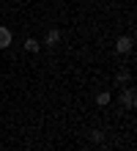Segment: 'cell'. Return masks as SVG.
Segmentation results:
<instances>
[{"mask_svg":"<svg viewBox=\"0 0 137 151\" xmlns=\"http://www.w3.org/2000/svg\"><path fill=\"white\" fill-rule=\"evenodd\" d=\"M129 80H132V74H129V72H121V74L115 77V83H118V85H129Z\"/></svg>","mask_w":137,"mask_h":151,"instance_id":"obj_6","label":"cell"},{"mask_svg":"<svg viewBox=\"0 0 137 151\" xmlns=\"http://www.w3.org/2000/svg\"><path fill=\"white\" fill-rule=\"evenodd\" d=\"M25 50H27V52H39V50H41V44L36 41V39H25Z\"/></svg>","mask_w":137,"mask_h":151,"instance_id":"obj_5","label":"cell"},{"mask_svg":"<svg viewBox=\"0 0 137 151\" xmlns=\"http://www.w3.org/2000/svg\"><path fill=\"white\" fill-rule=\"evenodd\" d=\"M58 41H60V30L49 28V30H47V36H44V44H49V47H55Z\"/></svg>","mask_w":137,"mask_h":151,"instance_id":"obj_3","label":"cell"},{"mask_svg":"<svg viewBox=\"0 0 137 151\" xmlns=\"http://www.w3.org/2000/svg\"><path fill=\"white\" fill-rule=\"evenodd\" d=\"M90 140H93V143H102V140H104V132H99V129H96L93 135H90Z\"/></svg>","mask_w":137,"mask_h":151,"instance_id":"obj_8","label":"cell"},{"mask_svg":"<svg viewBox=\"0 0 137 151\" xmlns=\"http://www.w3.org/2000/svg\"><path fill=\"white\" fill-rule=\"evenodd\" d=\"M8 44H11V30H8V28H3V25H0V50H6Z\"/></svg>","mask_w":137,"mask_h":151,"instance_id":"obj_4","label":"cell"},{"mask_svg":"<svg viewBox=\"0 0 137 151\" xmlns=\"http://www.w3.org/2000/svg\"><path fill=\"white\" fill-rule=\"evenodd\" d=\"M96 104H102V107H104V104H110V93H107V91L96 93Z\"/></svg>","mask_w":137,"mask_h":151,"instance_id":"obj_7","label":"cell"},{"mask_svg":"<svg viewBox=\"0 0 137 151\" xmlns=\"http://www.w3.org/2000/svg\"><path fill=\"white\" fill-rule=\"evenodd\" d=\"M132 36H121V39H118L115 41V52H118V55H126V52H132Z\"/></svg>","mask_w":137,"mask_h":151,"instance_id":"obj_2","label":"cell"},{"mask_svg":"<svg viewBox=\"0 0 137 151\" xmlns=\"http://www.w3.org/2000/svg\"><path fill=\"white\" fill-rule=\"evenodd\" d=\"M121 104H123L126 110H134L137 96H134V91H132V88H123V91H121Z\"/></svg>","mask_w":137,"mask_h":151,"instance_id":"obj_1","label":"cell"}]
</instances>
